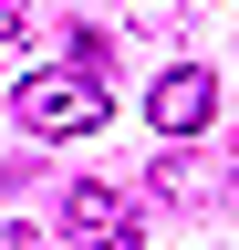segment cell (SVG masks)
Returning a JSON list of instances; mask_svg holds the SVG:
<instances>
[{
  "label": "cell",
  "instance_id": "6da1fadb",
  "mask_svg": "<svg viewBox=\"0 0 239 250\" xmlns=\"http://www.w3.org/2000/svg\"><path fill=\"white\" fill-rule=\"evenodd\" d=\"M11 125L21 136H42V146H63V136H94L104 125V73H21V94H11Z\"/></svg>",
  "mask_w": 239,
  "mask_h": 250
},
{
  "label": "cell",
  "instance_id": "7a4b0ae2",
  "mask_svg": "<svg viewBox=\"0 0 239 250\" xmlns=\"http://www.w3.org/2000/svg\"><path fill=\"white\" fill-rule=\"evenodd\" d=\"M208 104H219V83H208L198 62H166L156 94H146V115H156V136H166V146H187L198 125H208Z\"/></svg>",
  "mask_w": 239,
  "mask_h": 250
},
{
  "label": "cell",
  "instance_id": "3957f363",
  "mask_svg": "<svg viewBox=\"0 0 239 250\" xmlns=\"http://www.w3.org/2000/svg\"><path fill=\"white\" fill-rule=\"evenodd\" d=\"M63 240L73 250H135V208L114 198V188H73L63 198Z\"/></svg>",
  "mask_w": 239,
  "mask_h": 250
},
{
  "label": "cell",
  "instance_id": "277c9868",
  "mask_svg": "<svg viewBox=\"0 0 239 250\" xmlns=\"http://www.w3.org/2000/svg\"><path fill=\"white\" fill-rule=\"evenodd\" d=\"M0 250H42V229H21V219H0Z\"/></svg>",
  "mask_w": 239,
  "mask_h": 250
}]
</instances>
